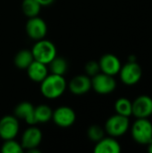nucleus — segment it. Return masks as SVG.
I'll return each mask as SVG.
<instances>
[{
  "instance_id": "20e7f679",
  "label": "nucleus",
  "mask_w": 152,
  "mask_h": 153,
  "mask_svg": "<svg viewBox=\"0 0 152 153\" xmlns=\"http://www.w3.org/2000/svg\"><path fill=\"white\" fill-rule=\"evenodd\" d=\"M130 127L129 117L121 116L116 113V115L111 116L105 124V132L112 137H120L126 134Z\"/></svg>"
},
{
  "instance_id": "39448f33",
  "label": "nucleus",
  "mask_w": 152,
  "mask_h": 153,
  "mask_svg": "<svg viewBox=\"0 0 152 153\" xmlns=\"http://www.w3.org/2000/svg\"><path fill=\"white\" fill-rule=\"evenodd\" d=\"M119 75L121 82L128 86L134 85L140 82L142 76V69L136 61H129L122 65Z\"/></svg>"
},
{
  "instance_id": "1a4fd4ad",
  "label": "nucleus",
  "mask_w": 152,
  "mask_h": 153,
  "mask_svg": "<svg viewBox=\"0 0 152 153\" xmlns=\"http://www.w3.org/2000/svg\"><path fill=\"white\" fill-rule=\"evenodd\" d=\"M152 115V98L140 95L132 102V116L135 118H149Z\"/></svg>"
},
{
  "instance_id": "4468645a",
  "label": "nucleus",
  "mask_w": 152,
  "mask_h": 153,
  "mask_svg": "<svg viewBox=\"0 0 152 153\" xmlns=\"http://www.w3.org/2000/svg\"><path fill=\"white\" fill-rule=\"evenodd\" d=\"M13 113L18 119L23 120L30 126L37 124L35 119V107L29 101H22L19 103L15 107Z\"/></svg>"
},
{
  "instance_id": "2eb2a0df",
  "label": "nucleus",
  "mask_w": 152,
  "mask_h": 153,
  "mask_svg": "<svg viewBox=\"0 0 152 153\" xmlns=\"http://www.w3.org/2000/svg\"><path fill=\"white\" fill-rule=\"evenodd\" d=\"M29 78L34 82H41L48 75L47 65L34 60L26 69Z\"/></svg>"
},
{
  "instance_id": "412c9836",
  "label": "nucleus",
  "mask_w": 152,
  "mask_h": 153,
  "mask_svg": "<svg viewBox=\"0 0 152 153\" xmlns=\"http://www.w3.org/2000/svg\"><path fill=\"white\" fill-rule=\"evenodd\" d=\"M116 113L129 117L132 116V101L126 98H120L115 103Z\"/></svg>"
},
{
  "instance_id": "5701e85b",
  "label": "nucleus",
  "mask_w": 152,
  "mask_h": 153,
  "mask_svg": "<svg viewBox=\"0 0 152 153\" xmlns=\"http://www.w3.org/2000/svg\"><path fill=\"white\" fill-rule=\"evenodd\" d=\"M87 135L91 142L97 143L105 136V129L98 125H92L88 128Z\"/></svg>"
},
{
  "instance_id": "9d476101",
  "label": "nucleus",
  "mask_w": 152,
  "mask_h": 153,
  "mask_svg": "<svg viewBox=\"0 0 152 153\" xmlns=\"http://www.w3.org/2000/svg\"><path fill=\"white\" fill-rule=\"evenodd\" d=\"M18 118L13 115H7L0 119V137L4 141L14 139L19 133Z\"/></svg>"
},
{
  "instance_id": "f3484780",
  "label": "nucleus",
  "mask_w": 152,
  "mask_h": 153,
  "mask_svg": "<svg viewBox=\"0 0 152 153\" xmlns=\"http://www.w3.org/2000/svg\"><path fill=\"white\" fill-rule=\"evenodd\" d=\"M34 61V57L31 50L22 49L18 51L13 58V63L18 69L26 70L29 65Z\"/></svg>"
},
{
  "instance_id": "6e6552de",
  "label": "nucleus",
  "mask_w": 152,
  "mask_h": 153,
  "mask_svg": "<svg viewBox=\"0 0 152 153\" xmlns=\"http://www.w3.org/2000/svg\"><path fill=\"white\" fill-rule=\"evenodd\" d=\"M25 30L27 35L30 39L37 41L45 39L47 33V26L43 19L39 16H35L28 19L25 26Z\"/></svg>"
},
{
  "instance_id": "a211bd4d",
  "label": "nucleus",
  "mask_w": 152,
  "mask_h": 153,
  "mask_svg": "<svg viewBox=\"0 0 152 153\" xmlns=\"http://www.w3.org/2000/svg\"><path fill=\"white\" fill-rule=\"evenodd\" d=\"M47 65L49 66L48 70L51 72V74H54L65 76V74H66V72L68 70L67 60L65 58H64L63 56H56Z\"/></svg>"
},
{
  "instance_id": "dca6fc26",
  "label": "nucleus",
  "mask_w": 152,
  "mask_h": 153,
  "mask_svg": "<svg viewBox=\"0 0 152 153\" xmlns=\"http://www.w3.org/2000/svg\"><path fill=\"white\" fill-rule=\"evenodd\" d=\"M95 153H119L121 152V145L115 137H103L96 143Z\"/></svg>"
},
{
  "instance_id": "9b49d317",
  "label": "nucleus",
  "mask_w": 152,
  "mask_h": 153,
  "mask_svg": "<svg viewBox=\"0 0 152 153\" xmlns=\"http://www.w3.org/2000/svg\"><path fill=\"white\" fill-rule=\"evenodd\" d=\"M42 132L39 128L35 126V125L30 126L27 128L22 135L21 140V144L23 150L29 151L34 148H38L42 141Z\"/></svg>"
},
{
  "instance_id": "b1692460",
  "label": "nucleus",
  "mask_w": 152,
  "mask_h": 153,
  "mask_svg": "<svg viewBox=\"0 0 152 153\" xmlns=\"http://www.w3.org/2000/svg\"><path fill=\"white\" fill-rule=\"evenodd\" d=\"M84 71H85V74H87L90 78L95 76L96 74L100 73V67L99 62L94 60H90L87 62L84 66Z\"/></svg>"
},
{
  "instance_id": "393cba45",
  "label": "nucleus",
  "mask_w": 152,
  "mask_h": 153,
  "mask_svg": "<svg viewBox=\"0 0 152 153\" xmlns=\"http://www.w3.org/2000/svg\"><path fill=\"white\" fill-rule=\"evenodd\" d=\"M41 6H48L51 5L55 0H36Z\"/></svg>"
},
{
  "instance_id": "f257e3e1",
  "label": "nucleus",
  "mask_w": 152,
  "mask_h": 153,
  "mask_svg": "<svg viewBox=\"0 0 152 153\" xmlns=\"http://www.w3.org/2000/svg\"><path fill=\"white\" fill-rule=\"evenodd\" d=\"M67 88V82L65 76L48 74V75L40 82V92L48 100H56L61 97Z\"/></svg>"
},
{
  "instance_id": "ddd939ff",
  "label": "nucleus",
  "mask_w": 152,
  "mask_h": 153,
  "mask_svg": "<svg viewBox=\"0 0 152 153\" xmlns=\"http://www.w3.org/2000/svg\"><path fill=\"white\" fill-rule=\"evenodd\" d=\"M67 87L74 95H84L91 90V78L87 74L76 75L69 82Z\"/></svg>"
},
{
  "instance_id": "423d86ee",
  "label": "nucleus",
  "mask_w": 152,
  "mask_h": 153,
  "mask_svg": "<svg viewBox=\"0 0 152 153\" xmlns=\"http://www.w3.org/2000/svg\"><path fill=\"white\" fill-rule=\"evenodd\" d=\"M116 82L112 75H108L100 72L95 76L91 77V89H93L99 94H110L116 90Z\"/></svg>"
},
{
  "instance_id": "aec40b11",
  "label": "nucleus",
  "mask_w": 152,
  "mask_h": 153,
  "mask_svg": "<svg viewBox=\"0 0 152 153\" xmlns=\"http://www.w3.org/2000/svg\"><path fill=\"white\" fill-rule=\"evenodd\" d=\"M53 110L47 105H39L35 107V119L38 123H47L52 119Z\"/></svg>"
},
{
  "instance_id": "f8f14e48",
  "label": "nucleus",
  "mask_w": 152,
  "mask_h": 153,
  "mask_svg": "<svg viewBox=\"0 0 152 153\" xmlns=\"http://www.w3.org/2000/svg\"><path fill=\"white\" fill-rule=\"evenodd\" d=\"M100 72L108 75L115 76L119 74V71L122 67V64L119 58L110 53L103 55L99 60Z\"/></svg>"
},
{
  "instance_id": "7ed1b4c3",
  "label": "nucleus",
  "mask_w": 152,
  "mask_h": 153,
  "mask_svg": "<svg viewBox=\"0 0 152 153\" xmlns=\"http://www.w3.org/2000/svg\"><path fill=\"white\" fill-rule=\"evenodd\" d=\"M131 134L135 143L148 145L152 142V123L149 118H136L132 126Z\"/></svg>"
},
{
  "instance_id": "0eeeda50",
  "label": "nucleus",
  "mask_w": 152,
  "mask_h": 153,
  "mask_svg": "<svg viewBox=\"0 0 152 153\" xmlns=\"http://www.w3.org/2000/svg\"><path fill=\"white\" fill-rule=\"evenodd\" d=\"M52 120L57 126L67 128L74 124L76 120V114L72 108L61 106L53 110Z\"/></svg>"
},
{
  "instance_id": "6ab92c4d",
  "label": "nucleus",
  "mask_w": 152,
  "mask_h": 153,
  "mask_svg": "<svg viewBox=\"0 0 152 153\" xmlns=\"http://www.w3.org/2000/svg\"><path fill=\"white\" fill-rule=\"evenodd\" d=\"M41 5L36 0H22V10L25 16L28 18L39 16Z\"/></svg>"
},
{
  "instance_id": "f03ea898",
  "label": "nucleus",
  "mask_w": 152,
  "mask_h": 153,
  "mask_svg": "<svg viewBox=\"0 0 152 153\" xmlns=\"http://www.w3.org/2000/svg\"><path fill=\"white\" fill-rule=\"evenodd\" d=\"M34 60L48 65L56 56V48L50 40L42 39L37 40L31 48Z\"/></svg>"
},
{
  "instance_id": "4be33fe9",
  "label": "nucleus",
  "mask_w": 152,
  "mask_h": 153,
  "mask_svg": "<svg viewBox=\"0 0 152 153\" xmlns=\"http://www.w3.org/2000/svg\"><path fill=\"white\" fill-rule=\"evenodd\" d=\"M1 152L3 153H22L23 148L21 143L14 141V139L5 140L1 147Z\"/></svg>"
},
{
  "instance_id": "a878e982",
  "label": "nucleus",
  "mask_w": 152,
  "mask_h": 153,
  "mask_svg": "<svg viewBox=\"0 0 152 153\" xmlns=\"http://www.w3.org/2000/svg\"><path fill=\"white\" fill-rule=\"evenodd\" d=\"M147 146H148V148H147L148 152H149L152 153V142L151 143H149Z\"/></svg>"
}]
</instances>
